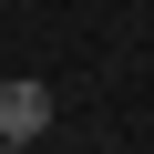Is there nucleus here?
<instances>
[{
    "label": "nucleus",
    "mask_w": 154,
    "mask_h": 154,
    "mask_svg": "<svg viewBox=\"0 0 154 154\" xmlns=\"http://www.w3.org/2000/svg\"><path fill=\"white\" fill-rule=\"evenodd\" d=\"M0 154H21V144H0Z\"/></svg>",
    "instance_id": "nucleus-2"
},
{
    "label": "nucleus",
    "mask_w": 154,
    "mask_h": 154,
    "mask_svg": "<svg viewBox=\"0 0 154 154\" xmlns=\"http://www.w3.org/2000/svg\"><path fill=\"white\" fill-rule=\"evenodd\" d=\"M41 134H51V93L31 82V72L0 82V144H41Z\"/></svg>",
    "instance_id": "nucleus-1"
}]
</instances>
